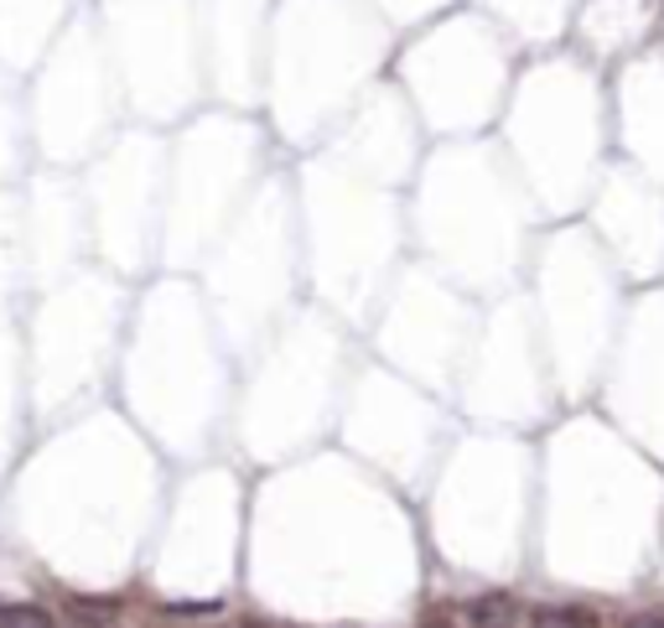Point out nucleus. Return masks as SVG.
I'll use <instances>...</instances> for the list:
<instances>
[{
    "mask_svg": "<svg viewBox=\"0 0 664 628\" xmlns=\"http://www.w3.org/2000/svg\"><path fill=\"white\" fill-rule=\"evenodd\" d=\"M0 624H47V613L42 608H0Z\"/></svg>",
    "mask_w": 664,
    "mask_h": 628,
    "instance_id": "nucleus-1",
    "label": "nucleus"
}]
</instances>
